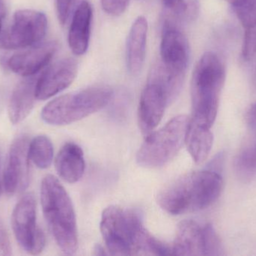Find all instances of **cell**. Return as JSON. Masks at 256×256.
<instances>
[{
    "label": "cell",
    "instance_id": "1",
    "mask_svg": "<svg viewBox=\"0 0 256 256\" xmlns=\"http://www.w3.org/2000/svg\"><path fill=\"white\" fill-rule=\"evenodd\" d=\"M100 231L112 255H164L167 246L154 237L143 225L138 212L110 206L104 210Z\"/></svg>",
    "mask_w": 256,
    "mask_h": 256
},
{
    "label": "cell",
    "instance_id": "2",
    "mask_svg": "<svg viewBox=\"0 0 256 256\" xmlns=\"http://www.w3.org/2000/svg\"><path fill=\"white\" fill-rule=\"evenodd\" d=\"M222 186L220 173L212 170L194 171L165 186L158 194V202L172 215L200 211L218 199Z\"/></svg>",
    "mask_w": 256,
    "mask_h": 256
},
{
    "label": "cell",
    "instance_id": "3",
    "mask_svg": "<svg viewBox=\"0 0 256 256\" xmlns=\"http://www.w3.org/2000/svg\"><path fill=\"white\" fill-rule=\"evenodd\" d=\"M40 204L45 220L57 246L66 255H73L78 248L73 203L60 180L50 174L42 180Z\"/></svg>",
    "mask_w": 256,
    "mask_h": 256
},
{
    "label": "cell",
    "instance_id": "4",
    "mask_svg": "<svg viewBox=\"0 0 256 256\" xmlns=\"http://www.w3.org/2000/svg\"><path fill=\"white\" fill-rule=\"evenodd\" d=\"M225 81V66L220 57L214 53H206L192 73L191 120L208 127L213 126Z\"/></svg>",
    "mask_w": 256,
    "mask_h": 256
},
{
    "label": "cell",
    "instance_id": "5",
    "mask_svg": "<svg viewBox=\"0 0 256 256\" xmlns=\"http://www.w3.org/2000/svg\"><path fill=\"white\" fill-rule=\"evenodd\" d=\"M110 87H93L56 98L42 109V118L54 126L70 124L104 108L112 99Z\"/></svg>",
    "mask_w": 256,
    "mask_h": 256
},
{
    "label": "cell",
    "instance_id": "6",
    "mask_svg": "<svg viewBox=\"0 0 256 256\" xmlns=\"http://www.w3.org/2000/svg\"><path fill=\"white\" fill-rule=\"evenodd\" d=\"M189 122L186 116H177L159 130L148 135L137 153V163L148 168L168 163L184 144Z\"/></svg>",
    "mask_w": 256,
    "mask_h": 256
},
{
    "label": "cell",
    "instance_id": "7",
    "mask_svg": "<svg viewBox=\"0 0 256 256\" xmlns=\"http://www.w3.org/2000/svg\"><path fill=\"white\" fill-rule=\"evenodd\" d=\"M46 29L44 14L32 9L18 11L8 30L0 34V48L14 50L33 46L44 39Z\"/></svg>",
    "mask_w": 256,
    "mask_h": 256
},
{
    "label": "cell",
    "instance_id": "8",
    "mask_svg": "<svg viewBox=\"0 0 256 256\" xmlns=\"http://www.w3.org/2000/svg\"><path fill=\"white\" fill-rule=\"evenodd\" d=\"M12 225L16 241L30 255H38L44 249V233L36 223V201L32 193L19 200L12 216Z\"/></svg>",
    "mask_w": 256,
    "mask_h": 256
},
{
    "label": "cell",
    "instance_id": "9",
    "mask_svg": "<svg viewBox=\"0 0 256 256\" xmlns=\"http://www.w3.org/2000/svg\"><path fill=\"white\" fill-rule=\"evenodd\" d=\"M28 137L20 135L12 142L3 174L4 190L14 195L25 190L30 184V165Z\"/></svg>",
    "mask_w": 256,
    "mask_h": 256
},
{
    "label": "cell",
    "instance_id": "10",
    "mask_svg": "<svg viewBox=\"0 0 256 256\" xmlns=\"http://www.w3.org/2000/svg\"><path fill=\"white\" fill-rule=\"evenodd\" d=\"M190 51L188 40L177 27H164L160 44L161 64L170 73L184 78Z\"/></svg>",
    "mask_w": 256,
    "mask_h": 256
},
{
    "label": "cell",
    "instance_id": "11",
    "mask_svg": "<svg viewBox=\"0 0 256 256\" xmlns=\"http://www.w3.org/2000/svg\"><path fill=\"white\" fill-rule=\"evenodd\" d=\"M78 72L74 59H63L54 63L37 80L36 99L46 100L66 90L74 81Z\"/></svg>",
    "mask_w": 256,
    "mask_h": 256
},
{
    "label": "cell",
    "instance_id": "12",
    "mask_svg": "<svg viewBox=\"0 0 256 256\" xmlns=\"http://www.w3.org/2000/svg\"><path fill=\"white\" fill-rule=\"evenodd\" d=\"M168 103L164 90L156 84L148 82L140 96L138 123L144 135L153 132L162 120Z\"/></svg>",
    "mask_w": 256,
    "mask_h": 256
},
{
    "label": "cell",
    "instance_id": "13",
    "mask_svg": "<svg viewBox=\"0 0 256 256\" xmlns=\"http://www.w3.org/2000/svg\"><path fill=\"white\" fill-rule=\"evenodd\" d=\"M58 49L56 42H45L14 54L8 60L12 72L24 77H31L48 66Z\"/></svg>",
    "mask_w": 256,
    "mask_h": 256
},
{
    "label": "cell",
    "instance_id": "14",
    "mask_svg": "<svg viewBox=\"0 0 256 256\" xmlns=\"http://www.w3.org/2000/svg\"><path fill=\"white\" fill-rule=\"evenodd\" d=\"M92 21V6L88 2H82L72 17L68 33L69 47L76 55H82L88 49L91 36Z\"/></svg>",
    "mask_w": 256,
    "mask_h": 256
},
{
    "label": "cell",
    "instance_id": "15",
    "mask_svg": "<svg viewBox=\"0 0 256 256\" xmlns=\"http://www.w3.org/2000/svg\"><path fill=\"white\" fill-rule=\"evenodd\" d=\"M171 251L172 255H204L203 226L192 220L180 222Z\"/></svg>",
    "mask_w": 256,
    "mask_h": 256
},
{
    "label": "cell",
    "instance_id": "16",
    "mask_svg": "<svg viewBox=\"0 0 256 256\" xmlns=\"http://www.w3.org/2000/svg\"><path fill=\"white\" fill-rule=\"evenodd\" d=\"M148 22L144 17L136 19L130 30L127 42V65L132 75L141 72L146 60Z\"/></svg>",
    "mask_w": 256,
    "mask_h": 256
},
{
    "label": "cell",
    "instance_id": "17",
    "mask_svg": "<svg viewBox=\"0 0 256 256\" xmlns=\"http://www.w3.org/2000/svg\"><path fill=\"white\" fill-rule=\"evenodd\" d=\"M55 166L58 176L64 181L70 183L79 181L86 169L82 149L74 143L64 144L57 154Z\"/></svg>",
    "mask_w": 256,
    "mask_h": 256
},
{
    "label": "cell",
    "instance_id": "18",
    "mask_svg": "<svg viewBox=\"0 0 256 256\" xmlns=\"http://www.w3.org/2000/svg\"><path fill=\"white\" fill-rule=\"evenodd\" d=\"M36 82L34 78H27L18 84L12 92L8 114L13 124L24 121L31 113L36 99Z\"/></svg>",
    "mask_w": 256,
    "mask_h": 256
},
{
    "label": "cell",
    "instance_id": "19",
    "mask_svg": "<svg viewBox=\"0 0 256 256\" xmlns=\"http://www.w3.org/2000/svg\"><path fill=\"white\" fill-rule=\"evenodd\" d=\"M213 143L214 135L210 127L190 119L185 144L196 163H202L207 159Z\"/></svg>",
    "mask_w": 256,
    "mask_h": 256
},
{
    "label": "cell",
    "instance_id": "20",
    "mask_svg": "<svg viewBox=\"0 0 256 256\" xmlns=\"http://www.w3.org/2000/svg\"><path fill=\"white\" fill-rule=\"evenodd\" d=\"M30 161L40 169L50 166L54 159V146L49 138L38 135L30 141L28 145Z\"/></svg>",
    "mask_w": 256,
    "mask_h": 256
},
{
    "label": "cell",
    "instance_id": "21",
    "mask_svg": "<svg viewBox=\"0 0 256 256\" xmlns=\"http://www.w3.org/2000/svg\"><path fill=\"white\" fill-rule=\"evenodd\" d=\"M200 8L198 0H178L176 5L168 9L172 13V20H167L166 26L178 28V23L192 22L198 18Z\"/></svg>",
    "mask_w": 256,
    "mask_h": 256
},
{
    "label": "cell",
    "instance_id": "22",
    "mask_svg": "<svg viewBox=\"0 0 256 256\" xmlns=\"http://www.w3.org/2000/svg\"><path fill=\"white\" fill-rule=\"evenodd\" d=\"M245 144L236 159V168L243 177H250L256 172V132Z\"/></svg>",
    "mask_w": 256,
    "mask_h": 256
},
{
    "label": "cell",
    "instance_id": "23",
    "mask_svg": "<svg viewBox=\"0 0 256 256\" xmlns=\"http://www.w3.org/2000/svg\"><path fill=\"white\" fill-rule=\"evenodd\" d=\"M234 9L245 29L256 26V0H240Z\"/></svg>",
    "mask_w": 256,
    "mask_h": 256
},
{
    "label": "cell",
    "instance_id": "24",
    "mask_svg": "<svg viewBox=\"0 0 256 256\" xmlns=\"http://www.w3.org/2000/svg\"><path fill=\"white\" fill-rule=\"evenodd\" d=\"M204 255H222L224 249L220 238L210 224L203 226Z\"/></svg>",
    "mask_w": 256,
    "mask_h": 256
},
{
    "label": "cell",
    "instance_id": "25",
    "mask_svg": "<svg viewBox=\"0 0 256 256\" xmlns=\"http://www.w3.org/2000/svg\"><path fill=\"white\" fill-rule=\"evenodd\" d=\"M82 0H56L57 15L62 25L70 21Z\"/></svg>",
    "mask_w": 256,
    "mask_h": 256
},
{
    "label": "cell",
    "instance_id": "26",
    "mask_svg": "<svg viewBox=\"0 0 256 256\" xmlns=\"http://www.w3.org/2000/svg\"><path fill=\"white\" fill-rule=\"evenodd\" d=\"M256 54V26L246 29L242 46V56L246 60H250Z\"/></svg>",
    "mask_w": 256,
    "mask_h": 256
},
{
    "label": "cell",
    "instance_id": "27",
    "mask_svg": "<svg viewBox=\"0 0 256 256\" xmlns=\"http://www.w3.org/2000/svg\"><path fill=\"white\" fill-rule=\"evenodd\" d=\"M130 0H102L104 10L111 15H122L127 9Z\"/></svg>",
    "mask_w": 256,
    "mask_h": 256
},
{
    "label": "cell",
    "instance_id": "28",
    "mask_svg": "<svg viewBox=\"0 0 256 256\" xmlns=\"http://www.w3.org/2000/svg\"><path fill=\"white\" fill-rule=\"evenodd\" d=\"M12 254V245L7 230L0 219V256L10 255Z\"/></svg>",
    "mask_w": 256,
    "mask_h": 256
},
{
    "label": "cell",
    "instance_id": "29",
    "mask_svg": "<svg viewBox=\"0 0 256 256\" xmlns=\"http://www.w3.org/2000/svg\"><path fill=\"white\" fill-rule=\"evenodd\" d=\"M246 122L252 132H256V102L251 105L246 114Z\"/></svg>",
    "mask_w": 256,
    "mask_h": 256
},
{
    "label": "cell",
    "instance_id": "30",
    "mask_svg": "<svg viewBox=\"0 0 256 256\" xmlns=\"http://www.w3.org/2000/svg\"><path fill=\"white\" fill-rule=\"evenodd\" d=\"M6 7L4 3H0V33H1L3 21L6 17Z\"/></svg>",
    "mask_w": 256,
    "mask_h": 256
},
{
    "label": "cell",
    "instance_id": "31",
    "mask_svg": "<svg viewBox=\"0 0 256 256\" xmlns=\"http://www.w3.org/2000/svg\"><path fill=\"white\" fill-rule=\"evenodd\" d=\"M162 3H164V6H165L167 9H172L174 5H176L178 0H162Z\"/></svg>",
    "mask_w": 256,
    "mask_h": 256
},
{
    "label": "cell",
    "instance_id": "32",
    "mask_svg": "<svg viewBox=\"0 0 256 256\" xmlns=\"http://www.w3.org/2000/svg\"><path fill=\"white\" fill-rule=\"evenodd\" d=\"M94 252H96V255H106V252H105V249L102 247V246H97L94 249Z\"/></svg>",
    "mask_w": 256,
    "mask_h": 256
},
{
    "label": "cell",
    "instance_id": "33",
    "mask_svg": "<svg viewBox=\"0 0 256 256\" xmlns=\"http://www.w3.org/2000/svg\"><path fill=\"white\" fill-rule=\"evenodd\" d=\"M226 1L228 2L230 4L232 5V6H236L240 0H226Z\"/></svg>",
    "mask_w": 256,
    "mask_h": 256
},
{
    "label": "cell",
    "instance_id": "34",
    "mask_svg": "<svg viewBox=\"0 0 256 256\" xmlns=\"http://www.w3.org/2000/svg\"><path fill=\"white\" fill-rule=\"evenodd\" d=\"M0 195H1V184H0Z\"/></svg>",
    "mask_w": 256,
    "mask_h": 256
},
{
    "label": "cell",
    "instance_id": "35",
    "mask_svg": "<svg viewBox=\"0 0 256 256\" xmlns=\"http://www.w3.org/2000/svg\"><path fill=\"white\" fill-rule=\"evenodd\" d=\"M2 3V0H0V3Z\"/></svg>",
    "mask_w": 256,
    "mask_h": 256
}]
</instances>
